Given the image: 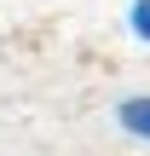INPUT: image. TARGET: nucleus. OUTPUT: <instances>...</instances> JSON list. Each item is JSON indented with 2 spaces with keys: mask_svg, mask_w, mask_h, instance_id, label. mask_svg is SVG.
Here are the masks:
<instances>
[{
  "mask_svg": "<svg viewBox=\"0 0 150 156\" xmlns=\"http://www.w3.org/2000/svg\"><path fill=\"white\" fill-rule=\"evenodd\" d=\"M116 127H121L127 139H145L150 145V93H133V98L116 104Z\"/></svg>",
  "mask_w": 150,
  "mask_h": 156,
  "instance_id": "obj_1",
  "label": "nucleus"
},
{
  "mask_svg": "<svg viewBox=\"0 0 150 156\" xmlns=\"http://www.w3.org/2000/svg\"><path fill=\"white\" fill-rule=\"evenodd\" d=\"M127 35L139 46H150V0H127Z\"/></svg>",
  "mask_w": 150,
  "mask_h": 156,
  "instance_id": "obj_2",
  "label": "nucleus"
}]
</instances>
